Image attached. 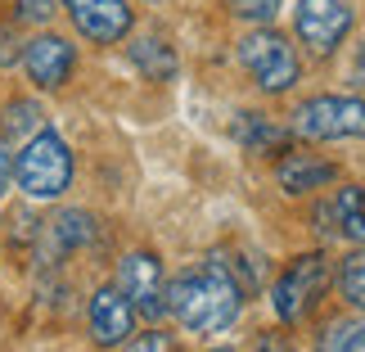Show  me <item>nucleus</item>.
<instances>
[{
    "instance_id": "nucleus-2",
    "label": "nucleus",
    "mask_w": 365,
    "mask_h": 352,
    "mask_svg": "<svg viewBox=\"0 0 365 352\" xmlns=\"http://www.w3.org/2000/svg\"><path fill=\"white\" fill-rule=\"evenodd\" d=\"M14 181H19V190L27 199H41V203L59 199L68 190V181H73V149L54 131H36L23 145V154L14 159Z\"/></svg>"
},
{
    "instance_id": "nucleus-18",
    "label": "nucleus",
    "mask_w": 365,
    "mask_h": 352,
    "mask_svg": "<svg viewBox=\"0 0 365 352\" xmlns=\"http://www.w3.org/2000/svg\"><path fill=\"white\" fill-rule=\"evenodd\" d=\"M339 293L352 307H365V258H352L339 266Z\"/></svg>"
},
{
    "instance_id": "nucleus-10",
    "label": "nucleus",
    "mask_w": 365,
    "mask_h": 352,
    "mask_svg": "<svg viewBox=\"0 0 365 352\" xmlns=\"http://www.w3.org/2000/svg\"><path fill=\"white\" fill-rule=\"evenodd\" d=\"M73 23H77V32L86 41L108 46V41H122L131 32V5H126V0H95V5L73 14Z\"/></svg>"
},
{
    "instance_id": "nucleus-3",
    "label": "nucleus",
    "mask_w": 365,
    "mask_h": 352,
    "mask_svg": "<svg viewBox=\"0 0 365 352\" xmlns=\"http://www.w3.org/2000/svg\"><path fill=\"white\" fill-rule=\"evenodd\" d=\"M293 136L302 140H361L365 136V100L356 95H316L298 104Z\"/></svg>"
},
{
    "instance_id": "nucleus-24",
    "label": "nucleus",
    "mask_w": 365,
    "mask_h": 352,
    "mask_svg": "<svg viewBox=\"0 0 365 352\" xmlns=\"http://www.w3.org/2000/svg\"><path fill=\"white\" fill-rule=\"evenodd\" d=\"M68 5V14H77V9H86V5H95V0H63Z\"/></svg>"
},
{
    "instance_id": "nucleus-25",
    "label": "nucleus",
    "mask_w": 365,
    "mask_h": 352,
    "mask_svg": "<svg viewBox=\"0 0 365 352\" xmlns=\"http://www.w3.org/2000/svg\"><path fill=\"white\" fill-rule=\"evenodd\" d=\"M262 352H289V348H275L271 339H262Z\"/></svg>"
},
{
    "instance_id": "nucleus-8",
    "label": "nucleus",
    "mask_w": 365,
    "mask_h": 352,
    "mask_svg": "<svg viewBox=\"0 0 365 352\" xmlns=\"http://www.w3.org/2000/svg\"><path fill=\"white\" fill-rule=\"evenodd\" d=\"M86 321H91V339L100 348H118L131 339V326H135V307L131 298L118 289V285H104L95 289V298L86 307Z\"/></svg>"
},
{
    "instance_id": "nucleus-9",
    "label": "nucleus",
    "mask_w": 365,
    "mask_h": 352,
    "mask_svg": "<svg viewBox=\"0 0 365 352\" xmlns=\"http://www.w3.org/2000/svg\"><path fill=\"white\" fill-rule=\"evenodd\" d=\"M23 68H27V77L36 81V86H63L68 77H73V68H77V50H73V41H63V36H36V41H27V50H23Z\"/></svg>"
},
{
    "instance_id": "nucleus-23",
    "label": "nucleus",
    "mask_w": 365,
    "mask_h": 352,
    "mask_svg": "<svg viewBox=\"0 0 365 352\" xmlns=\"http://www.w3.org/2000/svg\"><path fill=\"white\" fill-rule=\"evenodd\" d=\"M23 59V50H19V41H14L9 27H0V64H19Z\"/></svg>"
},
{
    "instance_id": "nucleus-21",
    "label": "nucleus",
    "mask_w": 365,
    "mask_h": 352,
    "mask_svg": "<svg viewBox=\"0 0 365 352\" xmlns=\"http://www.w3.org/2000/svg\"><path fill=\"white\" fill-rule=\"evenodd\" d=\"M126 352H176V348H172V339H167L163 330H149V334H140V339L126 343Z\"/></svg>"
},
{
    "instance_id": "nucleus-12",
    "label": "nucleus",
    "mask_w": 365,
    "mask_h": 352,
    "mask_svg": "<svg viewBox=\"0 0 365 352\" xmlns=\"http://www.w3.org/2000/svg\"><path fill=\"white\" fill-rule=\"evenodd\" d=\"M46 239L59 253H73V248H86L91 239H95V217L91 213H81V208H68V213H59L46 226Z\"/></svg>"
},
{
    "instance_id": "nucleus-26",
    "label": "nucleus",
    "mask_w": 365,
    "mask_h": 352,
    "mask_svg": "<svg viewBox=\"0 0 365 352\" xmlns=\"http://www.w3.org/2000/svg\"><path fill=\"white\" fill-rule=\"evenodd\" d=\"M217 352H230V348H217Z\"/></svg>"
},
{
    "instance_id": "nucleus-15",
    "label": "nucleus",
    "mask_w": 365,
    "mask_h": 352,
    "mask_svg": "<svg viewBox=\"0 0 365 352\" xmlns=\"http://www.w3.org/2000/svg\"><path fill=\"white\" fill-rule=\"evenodd\" d=\"M131 64H135L149 81H167V77L176 73V54H172V46H163L158 36L131 41Z\"/></svg>"
},
{
    "instance_id": "nucleus-13",
    "label": "nucleus",
    "mask_w": 365,
    "mask_h": 352,
    "mask_svg": "<svg viewBox=\"0 0 365 352\" xmlns=\"http://www.w3.org/2000/svg\"><path fill=\"white\" fill-rule=\"evenodd\" d=\"M235 140H240L244 149L252 154H275L289 145V131L275 122H266L262 114H240V122H235Z\"/></svg>"
},
{
    "instance_id": "nucleus-11",
    "label": "nucleus",
    "mask_w": 365,
    "mask_h": 352,
    "mask_svg": "<svg viewBox=\"0 0 365 352\" xmlns=\"http://www.w3.org/2000/svg\"><path fill=\"white\" fill-rule=\"evenodd\" d=\"M275 176L289 194H307V190L329 186V181L339 176V167L325 163V159H312V154H284L279 167H275Z\"/></svg>"
},
{
    "instance_id": "nucleus-1",
    "label": "nucleus",
    "mask_w": 365,
    "mask_h": 352,
    "mask_svg": "<svg viewBox=\"0 0 365 352\" xmlns=\"http://www.w3.org/2000/svg\"><path fill=\"white\" fill-rule=\"evenodd\" d=\"M167 312L190 334H221L244 312V285L221 258H207L167 285Z\"/></svg>"
},
{
    "instance_id": "nucleus-19",
    "label": "nucleus",
    "mask_w": 365,
    "mask_h": 352,
    "mask_svg": "<svg viewBox=\"0 0 365 352\" xmlns=\"http://www.w3.org/2000/svg\"><path fill=\"white\" fill-rule=\"evenodd\" d=\"M279 5H284V0H230V9L240 14V19H252V23H271L279 14Z\"/></svg>"
},
{
    "instance_id": "nucleus-4",
    "label": "nucleus",
    "mask_w": 365,
    "mask_h": 352,
    "mask_svg": "<svg viewBox=\"0 0 365 352\" xmlns=\"http://www.w3.org/2000/svg\"><path fill=\"white\" fill-rule=\"evenodd\" d=\"M240 64L252 73V81L266 95H284L298 81V54L275 27H257V32H248L240 41Z\"/></svg>"
},
{
    "instance_id": "nucleus-16",
    "label": "nucleus",
    "mask_w": 365,
    "mask_h": 352,
    "mask_svg": "<svg viewBox=\"0 0 365 352\" xmlns=\"http://www.w3.org/2000/svg\"><path fill=\"white\" fill-rule=\"evenodd\" d=\"M316 352H365V316H339L320 330Z\"/></svg>"
},
{
    "instance_id": "nucleus-20",
    "label": "nucleus",
    "mask_w": 365,
    "mask_h": 352,
    "mask_svg": "<svg viewBox=\"0 0 365 352\" xmlns=\"http://www.w3.org/2000/svg\"><path fill=\"white\" fill-rule=\"evenodd\" d=\"M54 0H19L14 5V14H19V23H50L54 19Z\"/></svg>"
},
{
    "instance_id": "nucleus-17",
    "label": "nucleus",
    "mask_w": 365,
    "mask_h": 352,
    "mask_svg": "<svg viewBox=\"0 0 365 352\" xmlns=\"http://www.w3.org/2000/svg\"><path fill=\"white\" fill-rule=\"evenodd\" d=\"M36 131H46V126H41V104H32V100H14L5 109V118H0V140H9V145L32 140Z\"/></svg>"
},
{
    "instance_id": "nucleus-22",
    "label": "nucleus",
    "mask_w": 365,
    "mask_h": 352,
    "mask_svg": "<svg viewBox=\"0 0 365 352\" xmlns=\"http://www.w3.org/2000/svg\"><path fill=\"white\" fill-rule=\"evenodd\" d=\"M14 159H19L14 145H9V140H0V190H9V181H14Z\"/></svg>"
},
{
    "instance_id": "nucleus-7",
    "label": "nucleus",
    "mask_w": 365,
    "mask_h": 352,
    "mask_svg": "<svg viewBox=\"0 0 365 352\" xmlns=\"http://www.w3.org/2000/svg\"><path fill=\"white\" fill-rule=\"evenodd\" d=\"M118 289L131 298L135 316L149 321L167 316V280H163V262L153 253H126L118 262Z\"/></svg>"
},
{
    "instance_id": "nucleus-14",
    "label": "nucleus",
    "mask_w": 365,
    "mask_h": 352,
    "mask_svg": "<svg viewBox=\"0 0 365 352\" xmlns=\"http://www.w3.org/2000/svg\"><path fill=\"white\" fill-rule=\"evenodd\" d=\"M325 217L339 221V235L352 239V244H365V186H347L339 190V199Z\"/></svg>"
},
{
    "instance_id": "nucleus-6",
    "label": "nucleus",
    "mask_w": 365,
    "mask_h": 352,
    "mask_svg": "<svg viewBox=\"0 0 365 352\" xmlns=\"http://www.w3.org/2000/svg\"><path fill=\"white\" fill-rule=\"evenodd\" d=\"M293 32L316 54H334L339 41L352 32V5H347V0H298V9H293Z\"/></svg>"
},
{
    "instance_id": "nucleus-5",
    "label": "nucleus",
    "mask_w": 365,
    "mask_h": 352,
    "mask_svg": "<svg viewBox=\"0 0 365 352\" xmlns=\"http://www.w3.org/2000/svg\"><path fill=\"white\" fill-rule=\"evenodd\" d=\"M325 285H329V262H325V253H302V258H293V266L275 280V289H271L275 316L284 321V326L302 321V316L316 307V298L325 293Z\"/></svg>"
}]
</instances>
